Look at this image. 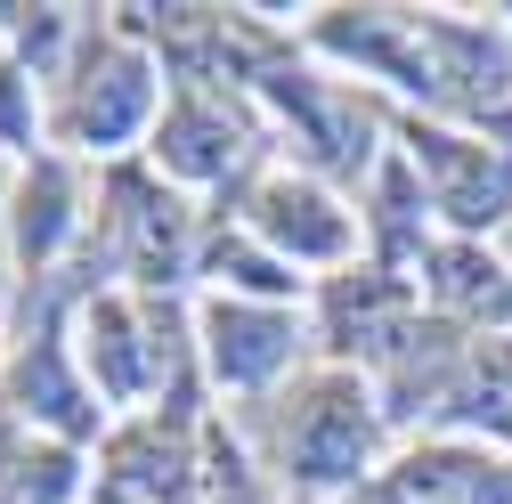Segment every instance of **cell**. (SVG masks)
Returning a JSON list of instances; mask_svg holds the SVG:
<instances>
[{"instance_id":"4fadbf2b","label":"cell","mask_w":512,"mask_h":504,"mask_svg":"<svg viewBox=\"0 0 512 504\" xmlns=\"http://www.w3.org/2000/svg\"><path fill=\"white\" fill-rule=\"evenodd\" d=\"M204 269H212V277H220L236 301H277V309H285V301L301 293V277H293V269L277 261V252H269L261 236H252V228H236V236H212Z\"/></svg>"},{"instance_id":"277c9868","label":"cell","mask_w":512,"mask_h":504,"mask_svg":"<svg viewBox=\"0 0 512 504\" xmlns=\"http://www.w3.org/2000/svg\"><path fill=\"white\" fill-rule=\"evenodd\" d=\"M244 228L261 236L285 269H326V261H350V212L326 196L317 179L301 171H269L244 187Z\"/></svg>"},{"instance_id":"9a60e30c","label":"cell","mask_w":512,"mask_h":504,"mask_svg":"<svg viewBox=\"0 0 512 504\" xmlns=\"http://www.w3.org/2000/svg\"><path fill=\"white\" fill-rule=\"evenodd\" d=\"M187 504H261L244 448H236L220 423H204V431H196V488H187Z\"/></svg>"},{"instance_id":"6da1fadb","label":"cell","mask_w":512,"mask_h":504,"mask_svg":"<svg viewBox=\"0 0 512 504\" xmlns=\"http://www.w3.org/2000/svg\"><path fill=\"white\" fill-rule=\"evenodd\" d=\"M374 448H382V407L342 366L309 374V383L285 399V415H277V472L293 488H309V496L317 488H358Z\"/></svg>"},{"instance_id":"5b68a950","label":"cell","mask_w":512,"mask_h":504,"mask_svg":"<svg viewBox=\"0 0 512 504\" xmlns=\"http://www.w3.org/2000/svg\"><path fill=\"white\" fill-rule=\"evenodd\" d=\"M350 504H512V456L488 439H423Z\"/></svg>"},{"instance_id":"30bf717a","label":"cell","mask_w":512,"mask_h":504,"mask_svg":"<svg viewBox=\"0 0 512 504\" xmlns=\"http://www.w3.org/2000/svg\"><path fill=\"white\" fill-rule=\"evenodd\" d=\"M0 399H9L25 423H49L57 439H66V448L98 431V407H90V391H82L74 374H66V342H57V309L41 318V334H25V350H17V366H9V391H0Z\"/></svg>"},{"instance_id":"8992f818","label":"cell","mask_w":512,"mask_h":504,"mask_svg":"<svg viewBox=\"0 0 512 504\" xmlns=\"http://www.w3.org/2000/svg\"><path fill=\"white\" fill-rule=\"evenodd\" d=\"M204 358L228 391H269L277 374L301 358V326L293 309L277 301H236V293H212L204 301Z\"/></svg>"},{"instance_id":"9c48e42d","label":"cell","mask_w":512,"mask_h":504,"mask_svg":"<svg viewBox=\"0 0 512 504\" xmlns=\"http://www.w3.org/2000/svg\"><path fill=\"white\" fill-rule=\"evenodd\" d=\"M244 155H252L244 122H236L212 90H171V106L155 114V163H163L171 179H187V187L228 179Z\"/></svg>"},{"instance_id":"2e32d148","label":"cell","mask_w":512,"mask_h":504,"mask_svg":"<svg viewBox=\"0 0 512 504\" xmlns=\"http://www.w3.org/2000/svg\"><path fill=\"white\" fill-rule=\"evenodd\" d=\"M0 204H17V196H9V179H0Z\"/></svg>"},{"instance_id":"3957f363","label":"cell","mask_w":512,"mask_h":504,"mask_svg":"<svg viewBox=\"0 0 512 504\" xmlns=\"http://www.w3.org/2000/svg\"><path fill=\"white\" fill-rule=\"evenodd\" d=\"M407 163H415V179H423L431 212L456 228V236L480 244V228L512 220V147H480V139H464V131L407 122Z\"/></svg>"},{"instance_id":"8fae6325","label":"cell","mask_w":512,"mask_h":504,"mask_svg":"<svg viewBox=\"0 0 512 504\" xmlns=\"http://www.w3.org/2000/svg\"><path fill=\"white\" fill-rule=\"evenodd\" d=\"M423 277H431L439 318H456V326H480V318H488V326H504V318H512V269L496 261L488 244H472V236L431 244Z\"/></svg>"},{"instance_id":"ba28073f","label":"cell","mask_w":512,"mask_h":504,"mask_svg":"<svg viewBox=\"0 0 512 504\" xmlns=\"http://www.w3.org/2000/svg\"><path fill=\"white\" fill-rule=\"evenodd\" d=\"M106 261L122 277H139L147 293H163L187 261V212L179 196H163V187L114 171V212H106Z\"/></svg>"},{"instance_id":"7c38bea8","label":"cell","mask_w":512,"mask_h":504,"mask_svg":"<svg viewBox=\"0 0 512 504\" xmlns=\"http://www.w3.org/2000/svg\"><path fill=\"white\" fill-rule=\"evenodd\" d=\"M9 236H17V261H25L33 277L57 261V244H66V236H82V196H74V171L57 163V155H41V163L17 179Z\"/></svg>"},{"instance_id":"5bb4252c","label":"cell","mask_w":512,"mask_h":504,"mask_svg":"<svg viewBox=\"0 0 512 504\" xmlns=\"http://www.w3.org/2000/svg\"><path fill=\"white\" fill-rule=\"evenodd\" d=\"M74 496H82V456L66 439H25L9 472V504H74Z\"/></svg>"},{"instance_id":"7a4b0ae2","label":"cell","mask_w":512,"mask_h":504,"mask_svg":"<svg viewBox=\"0 0 512 504\" xmlns=\"http://www.w3.org/2000/svg\"><path fill=\"white\" fill-rule=\"evenodd\" d=\"M155 122V57H139V33H106L82 49L74 66V90H66V114H57V131H66L74 147L90 155H114L131 131H147Z\"/></svg>"},{"instance_id":"52a82bcc","label":"cell","mask_w":512,"mask_h":504,"mask_svg":"<svg viewBox=\"0 0 512 504\" xmlns=\"http://www.w3.org/2000/svg\"><path fill=\"white\" fill-rule=\"evenodd\" d=\"M415 285L407 277H391V269H342L334 285H326V350L334 358H366V366H382L407 334H415Z\"/></svg>"}]
</instances>
